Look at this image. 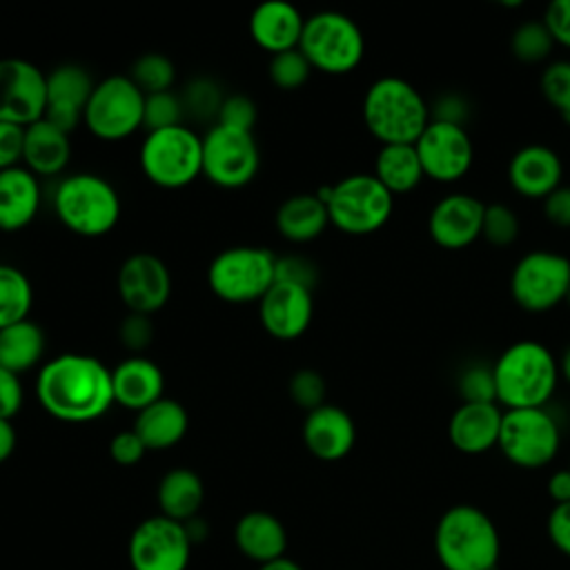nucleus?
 I'll use <instances>...</instances> for the list:
<instances>
[{
    "instance_id": "obj_1",
    "label": "nucleus",
    "mask_w": 570,
    "mask_h": 570,
    "mask_svg": "<svg viewBox=\"0 0 570 570\" xmlns=\"http://www.w3.org/2000/svg\"><path fill=\"white\" fill-rule=\"evenodd\" d=\"M36 399L58 421H96L114 405L111 370L89 354H58L38 370Z\"/></svg>"
},
{
    "instance_id": "obj_2",
    "label": "nucleus",
    "mask_w": 570,
    "mask_h": 570,
    "mask_svg": "<svg viewBox=\"0 0 570 570\" xmlns=\"http://www.w3.org/2000/svg\"><path fill=\"white\" fill-rule=\"evenodd\" d=\"M497 403L503 410L546 407L559 383V361L532 338L505 347L492 365Z\"/></svg>"
},
{
    "instance_id": "obj_3",
    "label": "nucleus",
    "mask_w": 570,
    "mask_h": 570,
    "mask_svg": "<svg viewBox=\"0 0 570 570\" xmlns=\"http://www.w3.org/2000/svg\"><path fill=\"white\" fill-rule=\"evenodd\" d=\"M434 552L443 570H494L501 557V537L481 508L459 503L436 521Z\"/></svg>"
},
{
    "instance_id": "obj_4",
    "label": "nucleus",
    "mask_w": 570,
    "mask_h": 570,
    "mask_svg": "<svg viewBox=\"0 0 570 570\" xmlns=\"http://www.w3.org/2000/svg\"><path fill=\"white\" fill-rule=\"evenodd\" d=\"M363 122L381 145H414L430 125V107L412 82L383 76L363 96Z\"/></svg>"
},
{
    "instance_id": "obj_5",
    "label": "nucleus",
    "mask_w": 570,
    "mask_h": 570,
    "mask_svg": "<svg viewBox=\"0 0 570 570\" xmlns=\"http://www.w3.org/2000/svg\"><path fill=\"white\" fill-rule=\"evenodd\" d=\"M53 212L73 234L96 238L109 234L120 220V196L116 187L91 171L65 176L53 191Z\"/></svg>"
},
{
    "instance_id": "obj_6",
    "label": "nucleus",
    "mask_w": 570,
    "mask_h": 570,
    "mask_svg": "<svg viewBox=\"0 0 570 570\" xmlns=\"http://www.w3.org/2000/svg\"><path fill=\"white\" fill-rule=\"evenodd\" d=\"M316 196L327 205L330 225L350 236L379 232L394 212V196L374 174H350L334 185L321 187Z\"/></svg>"
},
{
    "instance_id": "obj_7",
    "label": "nucleus",
    "mask_w": 570,
    "mask_h": 570,
    "mask_svg": "<svg viewBox=\"0 0 570 570\" xmlns=\"http://www.w3.org/2000/svg\"><path fill=\"white\" fill-rule=\"evenodd\" d=\"M145 178L163 189H180L203 176V136L187 125L147 131L140 151Z\"/></svg>"
},
{
    "instance_id": "obj_8",
    "label": "nucleus",
    "mask_w": 570,
    "mask_h": 570,
    "mask_svg": "<svg viewBox=\"0 0 570 570\" xmlns=\"http://www.w3.org/2000/svg\"><path fill=\"white\" fill-rule=\"evenodd\" d=\"M298 49L312 69L343 76L354 71L365 56V38L361 27L341 11H318L305 18Z\"/></svg>"
},
{
    "instance_id": "obj_9",
    "label": "nucleus",
    "mask_w": 570,
    "mask_h": 570,
    "mask_svg": "<svg viewBox=\"0 0 570 570\" xmlns=\"http://www.w3.org/2000/svg\"><path fill=\"white\" fill-rule=\"evenodd\" d=\"M276 258L267 247H227L207 267L209 289L225 303H258L274 285Z\"/></svg>"
},
{
    "instance_id": "obj_10",
    "label": "nucleus",
    "mask_w": 570,
    "mask_h": 570,
    "mask_svg": "<svg viewBox=\"0 0 570 570\" xmlns=\"http://www.w3.org/2000/svg\"><path fill=\"white\" fill-rule=\"evenodd\" d=\"M497 448L512 465L539 470L557 456L561 448V430L546 407L503 410Z\"/></svg>"
},
{
    "instance_id": "obj_11",
    "label": "nucleus",
    "mask_w": 570,
    "mask_h": 570,
    "mask_svg": "<svg viewBox=\"0 0 570 570\" xmlns=\"http://www.w3.org/2000/svg\"><path fill=\"white\" fill-rule=\"evenodd\" d=\"M570 289V258L552 249L523 254L510 274L512 301L532 314L550 312L566 301Z\"/></svg>"
},
{
    "instance_id": "obj_12",
    "label": "nucleus",
    "mask_w": 570,
    "mask_h": 570,
    "mask_svg": "<svg viewBox=\"0 0 570 570\" xmlns=\"http://www.w3.org/2000/svg\"><path fill=\"white\" fill-rule=\"evenodd\" d=\"M145 94L129 76H107L96 82L82 125L100 140H122L142 127Z\"/></svg>"
},
{
    "instance_id": "obj_13",
    "label": "nucleus",
    "mask_w": 570,
    "mask_h": 570,
    "mask_svg": "<svg viewBox=\"0 0 570 570\" xmlns=\"http://www.w3.org/2000/svg\"><path fill=\"white\" fill-rule=\"evenodd\" d=\"M261 167L254 131L212 125L203 136V176L223 189L249 185Z\"/></svg>"
},
{
    "instance_id": "obj_14",
    "label": "nucleus",
    "mask_w": 570,
    "mask_h": 570,
    "mask_svg": "<svg viewBox=\"0 0 570 570\" xmlns=\"http://www.w3.org/2000/svg\"><path fill=\"white\" fill-rule=\"evenodd\" d=\"M191 546L185 523L156 514L134 528L127 554L134 570H187Z\"/></svg>"
},
{
    "instance_id": "obj_15",
    "label": "nucleus",
    "mask_w": 570,
    "mask_h": 570,
    "mask_svg": "<svg viewBox=\"0 0 570 570\" xmlns=\"http://www.w3.org/2000/svg\"><path fill=\"white\" fill-rule=\"evenodd\" d=\"M425 178L436 183L461 180L474 160V145L465 127L430 120L414 142Z\"/></svg>"
},
{
    "instance_id": "obj_16",
    "label": "nucleus",
    "mask_w": 570,
    "mask_h": 570,
    "mask_svg": "<svg viewBox=\"0 0 570 570\" xmlns=\"http://www.w3.org/2000/svg\"><path fill=\"white\" fill-rule=\"evenodd\" d=\"M47 73L24 58L0 60V122L29 127L45 116Z\"/></svg>"
},
{
    "instance_id": "obj_17",
    "label": "nucleus",
    "mask_w": 570,
    "mask_h": 570,
    "mask_svg": "<svg viewBox=\"0 0 570 570\" xmlns=\"http://www.w3.org/2000/svg\"><path fill=\"white\" fill-rule=\"evenodd\" d=\"M116 289L129 312L151 316L163 309L171 296L169 267L149 252H136L122 261Z\"/></svg>"
},
{
    "instance_id": "obj_18",
    "label": "nucleus",
    "mask_w": 570,
    "mask_h": 570,
    "mask_svg": "<svg viewBox=\"0 0 570 570\" xmlns=\"http://www.w3.org/2000/svg\"><path fill=\"white\" fill-rule=\"evenodd\" d=\"M485 203L465 191L443 196L428 216V234L441 249H465L481 238Z\"/></svg>"
},
{
    "instance_id": "obj_19",
    "label": "nucleus",
    "mask_w": 570,
    "mask_h": 570,
    "mask_svg": "<svg viewBox=\"0 0 570 570\" xmlns=\"http://www.w3.org/2000/svg\"><path fill=\"white\" fill-rule=\"evenodd\" d=\"M258 316L263 330L278 341H294L303 336L314 316L312 289L274 281V285L258 301Z\"/></svg>"
},
{
    "instance_id": "obj_20",
    "label": "nucleus",
    "mask_w": 570,
    "mask_h": 570,
    "mask_svg": "<svg viewBox=\"0 0 570 570\" xmlns=\"http://www.w3.org/2000/svg\"><path fill=\"white\" fill-rule=\"evenodd\" d=\"M96 82L80 65H60L47 73V107L45 120L71 134L85 116V107Z\"/></svg>"
},
{
    "instance_id": "obj_21",
    "label": "nucleus",
    "mask_w": 570,
    "mask_h": 570,
    "mask_svg": "<svg viewBox=\"0 0 570 570\" xmlns=\"http://www.w3.org/2000/svg\"><path fill=\"white\" fill-rule=\"evenodd\" d=\"M563 163L559 154L541 142H530L517 149L508 163L510 187L530 200H543L561 187Z\"/></svg>"
},
{
    "instance_id": "obj_22",
    "label": "nucleus",
    "mask_w": 570,
    "mask_h": 570,
    "mask_svg": "<svg viewBox=\"0 0 570 570\" xmlns=\"http://www.w3.org/2000/svg\"><path fill=\"white\" fill-rule=\"evenodd\" d=\"M303 443L321 461H341L356 443V425L343 407L323 403L305 414Z\"/></svg>"
},
{
    "instance_id": "obj_23",
    "label": "nucleus",
    "mask_w": 570,
    "mask_h": 570,
    "mask_svg": "<svg viewBox=\"0 0 570 570\" xmlns=\"http://www.w3.org/2000/svg\"><path fill=\"white\" fill-rule=\"evenodd\" d=\"M501 421L499 403H461L448 423L450 443L463 454H483L499 445Z\"/></svg>"
},
{
    "instance_id": "obj_24",
    "label": "nucleus",
    "mask_w": 570,
    "mask_h": 570,
    "mask_svg": "<svg viewBox=\"0 0 570 570\" xmlns=\"http://www.w3.org/2000/svg\"><path fill=\"white\" fill-rule=\"evenodd\" d=\"M247 27L252 40L274 56L298 47L305 18L287 0H265L254 7Z\"/></svg>"
},
{
    "instance_id": "obj_25",
    "label": "nucleus",
    "mask_w": 570,
    "mask_h": 570,
    "mask_svg": "<svg viewBox=\"0 0 570 570\" xmlns=\"http://www.w3.org/2000/svg\"><path fill=\"white\" fill-rule=\"evenodd\" d=\"M114 403L140 412L163 399L165 376L160 367L145 356H129L111 370Z\"/></svg>"
},
{
    "instance_id": "obj_26",
    "label": "nucleus",
    "mask_w": 570,
    "mask_h": 570,
    "mask_svg": "<svg viewBox=\"0 0 570 570\" xmlns=\"http://www.w3.org/2000/svg\"><path fill=\"white\" fill-rule=\"evenodd\" d=\"M40 183L24 165L0 171V229L27 227L40 209Z\"/></svg>"
},
{
    "instance_id": "obj_27",
    "label": "nucleus",
    "mask_w": 570,
    "mask_h": 570,
    "mask_svg": "<svg viewBox=\"0 0 570 570\" xmlns=\"http://www.w3.org/2000/svg\"><path fill=\"white\" fill-rule=\"evenodd\" d=\"M71 158L69 134L40 118L24 127V149L22 165L33 176H56L60 174Z\"/></svg>"
},
{
    "instance_id": "obj_28",
    "label": "nucleus",
    "mask_w": 570,
    "mask_h": 570,
    "mask_svg": "<svg viewBox=\"0 0 570 570\" xmlns=\"http://www.w3.org/2000/svg\"><path fill=\"white\" fill-rule=\"evenodd\" d=\"M234 543L247 559L256 563H267L285 557L287 532L274 514L252 510L236 521Z\"/></svg>"
},
{
    "instance_id": "obj_29",
    "label": "nucleus",
    "mask_w": 570,
    "mask_h": 570,
    "mask_svg": "<svg viewBox=\"0 0 570 570\" xmlns=\"http://www.w3.org/2000/svg\"><path fill=\"white\" fill-rule=\"evenodd\" d=\"M189 428V416L176 399H158L145 410L136 412L134 432L142 439L147 450H169L183 441Z\"/></svg>"
},
{
    "instance_id": "obj_30",
    "label": "nucleus",
    "mask_w": 570,
    "mask_h": 570,
    "mask_svg": "<svg viewBox=\"0 0 570 570\" xmlns=\"http://www.w3.org/2000/svg\"><path fill=\"white\" fill-rule=\"evenodd\" d=\"M274 220L285 240L309 243L327 229L330 214L316 194H294L278 205Z\"/></svg>"
},
{
    "instance_id": "obj_31",
    "label": "nucleus",
    "mask_w": 570,
    "mask_h": 570,
    "mask_svg": "<svg viewBox=\"0 0 570 570\" xmlns=\"http://www.w3.org/2000/svg\"><path fill=\"white\" fill-rule=\"evenodd\" d=\"M205 499V485L200 476L189 468H174L163 474L158 483L160 514L174 521H189L198 514Z\"/></svg>"
},
{
    "instance_id": "obj_32",
    "label": "nucleus",
    "mask_w": 570,
    "mask_h": 570,
    "mask_svg": "<svg viewBox=\"0 0 570 570\" xmlns=\"http://www.w3.org/2000/svg\"><path fill=\"white\" fill-rule=\"evenodd\" d=\"M372 174L392 196L416 189L425 178L414 145H381Z\"/></svg>"
},
{
    "instance_id": "obj_33",
    "label": "nucleus",
    "mask_w": 570,
    "mask_h": 570,
    "mask_svg": "<svg viewBox=\"0 0 570 570\" xmlns=\"http://www.w3.org/2000/svg\"><path fill=\"white\" fill-rule=\"evenodd\" d=\"M45 347V332L31 318L0 330V365L16 374L33 370L42 361Z\"/></svg>"
},
{
    "instance_id": "obj_34",
    "label": "nucleus",
    "mask_w": 570,
    "mask_h": 570,
    "mask_svg": "<svg viewBox=\"0 0 570 570\" xmlns=\"http://www.w3.org/2000/svg\"><path fill=\"white\" fill-rule=\"evenodd\" d=\"M33 287L29 276L16 265L0 263V330L29 318Z\"/></svg>"
},
{
    "instance_id": "obj_35",
    "label": "nucleus",
    "mask_w": 570,
    "mask_h": 570,
    "mask_svg": "<svg viewBox=\"0 0 570 570\" xmlns=\"http://www.w3.org/2000/svg\"><path fill=\"white\" fill-rule=\"evenodd\" d=\"M554 40L543 20H525L510 36V53L523 65H537L550 58Z\"/></svg>"
},
{
    "instance_id": "obj_36",
    "label": "nucleus",
    "mask_w": 570,
    "mask_h": 570,
    "mask_svg": "<svg viewBox=\"0 0 570 570\" xmlns=\"http://www.w3.org/2000/svg\"><path fill=\"white\" fill-rule=\"evenodd\" d=\"M129 78L145 96L158 94V91H169L174 85V78H176V67L165 53L149 51L134 60Z\"/></svg>"
},
{
    "instance_id": "obj_37",
    "label": "nucleus",
    "mask_w": 570,
    "mask_h": 570,
    "mask_svg": "<svg viewBox=\"0 0 570 570\" xmlns=\"http://www.w3.org/2000/svg\"><path fill=\"white\" fill-rule=\"evenodd\" d=\"M312 71L314 69H312L309 60L303 56V51L298 47L289 49V51L274 53L269 58V67H267L272 85H276L283 91L301 89L307 82Z\"/></svg>"
},
{
    "instance_id": "obj_38",
    "label": "nucleus",
    "mask_w": 570,
    "mask_h": 570,
    "mask_svg": "<svg viewBox=\"0 0 570 570\" xmlns=\"http://www.w3.org/2000/svg\"><path fill=\"white\" fill-rule=\"evenodd\" d=\"M183 116H185L183 98L178 94H174L171 89L145 96L142 127L147 131H158V129H167L174 125H183Z\"/></svg>"
},
{
    "instance_id": "obj_39",
    "label": "nucleus",
    "mask_w": 570,
    "mask_h": 570,
    "mask_svg": "<svg viewBox=\"0 0 570 570\" xmlns=\"http://www.w3.org/2000/svg\"><path fill=\"white\" fill-rule=\"evenodd\" d=\"M541 94L546 102L570 122V60H554L546 65L539 78Z\"/></svg>"
},
{
    "instance_id": "obj_40",
    "label": "nucleus",
    "mask_w": 570,
    "mask_h": 570,
    "mask_svg": "<svg viewBox=\"0 0 570 570\" xmlns=\"http://www.w3.org/2000/svg\"><path fill=\"white\" fill-rule=\"evenodd\" d=\"M519 218L512 207L505 203H488L483 212V225H481V236L492 245V247H508L519 238Z\"/></svg>"
},
{
    "instance_id": "obj_41",
    "label": "nucleus",
    "mask_w": 570,
    "mask_h": 570,
    "mask_svg": "<svg viewBox=\"0 0 570 570\" xmlns=\"http://www.w3.org/2000/svg\"><path fill=\"white\" fill-rule=\"evenodd\" d=\"M461 403H497V385L492 365H468L456 379Z\"/></svg>"
},
{
    "instance_id": "obj_42",
    "label": "nucleus",
    "mask_w": 570,
    "mask_h": 570,
    "mask_svg": "<svg viewBox=\"0 0 570 570\" xmlns=\"http://www.w3.org/2000/svg\"><path fill=\"white\" fill-rule=\"evenodd\" d=\"M180 98H183V105H185V114H191L196 118L218 116V109H220V105L225 100V96L218 89V85L212 82L209 78L191 80L187 91Z\"/></svg>"
},
{
    "instance_id": "obj_43",
    "label": "nucleus",
    "mask_w": 570,
    "mask_h": 570,
    "mask_svg": "<svg viewBox=\"0 0 570 570\" xmlns=\"http://www.w3.org/2000/svg\"><path fill=\"white\" fill-rule=\"evenodd\" d=\"M287 390H289L292 401L307 412H312L325 403V379L316 370L305 367V370L294 372Z\"/></svg>"
},
{
    "instance_id": "obj_44",
    "label": "nucleus",
    "mask_w": 570,
    "mask_h": 570,
    "mask_svg": "<svg viewBox=\"0 0 570 570\" xmlns=\"http://www.w3.org/2000/svg\"><path fill=\"white\" fill-rule=\"evenodd\" d=\"M256 118H258L256 102L245 94H232V96H225V100L218 109L216 122L225 125V127L243 129V131H254Z\"/></svg>"
},
{
    "instance_id": "obj_45",
    "label": "nucleus",
    "mask_w": 570,
    "mask_h": 570,
    "mask_svg": "<svg viewBox=\"0 0 570 570\" xmlns=\"http://www.w3.org/2000/svg\"><path fill=\"white\" fill-rule=\"evenodd\" d=\"M285 283H296L307 289H314L316 285V267L312 261L303 256H278L276 258V278Z\"/></svg>"
},
{
    "instance_id": "obj_46",
    "label": "nucleus",
    "mask_w": 570,
    "mask_h": 570,
    "mask_svg": "<svg viewBox=\"0 0 570 570\" xmlns=\"http://www.w3.org/2000/svg\"><path fill=\"white\" fill-rule=\"evenodd\" d=\"M145 452L147 448L142 439L134 432V428L114 434L109 441V456L118 465H136L145 456Z\"/></svg>"
},
{
    "instance_id": "obj_47",
    "label": "nucleus",
    "mask_w": 570,
    "mask_h": 570,
    "mask_svg": "<svg viewBox=\"0 0 570 570\" xmlns=\"http://www.w3.org/2000/svg\"><path fill=\"white\" fill-rule=\"evenodd\" d=\"M154 338V325L151 318L145 314H134L129 312L120 325V341L125 347L131 352L145 350Z\"/></svg>"
},
{
    "instance_id": "obj_48",
    "label": "nucleus",
    "mask_w": 570,
    "mask_h": 570,
    "mask_svg": "<svg viewBox=\"0 0 570 570\" xmlns=\"http://www.w3.org/2000/svg\"><path fill=\"white\" fill-rule=\"evenodd\" d=\"M24 127L0 122V171L22 165Z\"/></svg>"
},
{
    "instance_id": "obj_49",
    "label": "nucleus",
    "mask_w": 570,
    "mask_h": 570,
    "mask_svg": "<svg viewBox=\"0 0 570 570\" xmlns=\"http://www.w3.org/2000/svg\"><path fill=\"white\" fill-rule=\"evenodd\" d=\"M22 401H24V390H22L20 374L0 365V419L11 421L20 412Z\"/></svg>"
},
{
    "instance_id": "obj_50",
    "label": "nucleus",
    "mask_w": 570,
    "mask_h": 570,
    "mask_svg": "<svg viewBox=\"0 0 570 570\" xmlns=\"http://www.w3.org/2000/svg\"><path fill=\"white\" fill-rule=\"evenodd\" d=\"M470 116V105L461 94H441L434 105L430 107V120L450 122L465 127V120Z\"/></svg>"
},
{
    "instance_id": "obj_51",
    "label": "nucleus",
    "mask_w": 570,
    "mask_h": 570,
    "mask_svg": "<svg viewBox=\"0 0 570 570\" xmlns=\"http://www.w3.org/2000/svg\"><path fill=\"white\" fill-rule=\"evenodd\" d=\"M541 20L546 22L554 45L570 49V0H552Z\"/></svg>"
},
{
    "instance_id": "obj_52",
    "label": "nucleus",
    "mask_w": 570,
    "mask_h": 570,
    "mask_svg": "<svg viewBox=\"0 0 570 570\" xmlns=\"http://www.w3.org/2000/svg\"><path fill=\"white\" fill-rule=\"evenodd\" d=\"M546 530L552 546L566 557H570V503H561L550 510Z\"/></svg>"
},
{
    "instance_id": "obj_53",
    "label": "nucleus",
    "mask_w": 570,
    "mask_h": 570,
    "mask_svg": "<svg viewBox=\"0 0 570 570\" xmlns=\"http://www.w3.org/2000/svg\"><path fill=\"white\" fill-rule=\"evenodd\" d=\"M543 216L548 223L561 229H570V187L561 185L543 200Z\"/></svg>"
},
{
    "instance_id": "obj_54",
    "label": "nucleus",
    "mask_w": 570,
    "mask_h": 570,
    "mask_svg": "<svg viewBox=\"0 0 570 570\" xmlns=\"http://www.w3.org/2000/svg\"><path fill=\"white\" fill-rule=\"evenodd\" d=\"M546 490H548V497L554 501V505L570 503V468L552 472L546 483Z\"/></svg>"
},
{
    "instance_id": "obj_55",
    "label": "nucleus",
    "mask_w": 570,
    "mask_h": 570,
    "mask_svg": "<svg viewBox=\"0 0 570 570\" xmlns=\"http://www.w3.org/2000/svg\"><path fill=\"white\" fill-rule=\"evenodd\" d=\"M16 430L11 425V421L0 419V463H4L13 450H16Z\"/></svg>"
},
{
    "instance_id": "obj_56",
    "label": "nucleus",
    "mask_w": 570,
    "mask_h": 570,
    "mask_svg": "<svg viewBox=\"0 0 570 570\" xmlns=\"http://www.w3.org/2000/svg\"><path fill=\"white\" fill-rule=\"evenodd\" d=\"M258 570H303L294 559H287V557H278L274 561H267V563H261Z\"/></svg>"
},
{
    "instance_id": "obj_57",
    "label": "nucleus",
    "mask_w": 570,
    "mask_h": 570,
    "mask_svg": "<svg viewBox=\"0 0 570 570\" xmlns=\"http://www.w3.org/2000/svg\"><path fill=\"white\" fill-rule=\"evenodd\" d=\"M559 376L570 383V345L563 350L561 358H559Z\"/></svg>"
},
{
    "instance_id": "obj_58",
    "label": "nucleus",
    "mask_w": 570,
    "mask_h": 570,
    "mask_svg": "<svg viewBox=\"0 0 570 570\" xmlns=\"http://www.w3.org/2000/svg\"><path fill=\"white\" fill-rule=\"evenodd\" d=\"M568 307H570V289H568V294H566V301H563Z\"/></svg>"
},
{
    "instance_id": "obj_59",
    "label": "nucleus",
    "mask_w": 570,
    "mask_h": 570,
    "mask_svg": "<svg viewBox=\"0 0 570 570\" xmlns=\"http://www.w3.org/2000/svg\"><path fill=\"white\" fill-rule=\"evenodd\" d=\"M568 416H570V407H568Z\"/></svg>"
},
{
    "instance_id": "obj_60",
    "label": "nucleus",
    "mask_w": 570,
    "mask_h": 570,
    "mask_svg": "<svg viewBox=\"0 0 570 570\" xmlns=\"http://www.w3.org/2000/svg\"><path fill=\"white\" fill-rule=\"evenodd\" d=\"M568 468H570V465H568Z\"/></svg>"
}]
</instances>
